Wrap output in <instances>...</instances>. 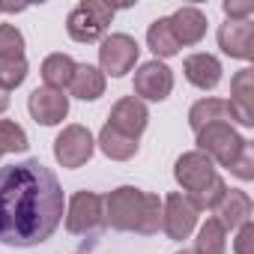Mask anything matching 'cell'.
Masks as SVG:
<instances>
[{"label": "cell", "instance_id": "11", "mask_svg": "<svg viewBox=\"0 0 254 254\" xmlns=\"http://www.w3.org/2000/svg\"><path fill=\"white\" fill-rule=\"evenodd\" d=\"M27 111L39 126H57L66 120L69 114V96L63 90H51V87H36L27 96Z\"/></svg>", "mask_w": 254, "mask_h": 254}, {"label": "cell", "instance_id": "32", "mask_svg": "<svg viewBox=\"0 0 254 254\" xmlns=\"http://www.w3.org/2000/svg\"><path fill=\"white\" fill-rule=\"evenodd\" d=\"M0 12H3V3H0Z\"/></svg>", "mask_w": 254, "mask_h": 254}, {"label": "cell", "instance_id": "28", "mask_svg": "<svg viewBox=\"0 0 254 254\" xmlns=\"http://www.w3.org/2000/svg\"><path fill=\"white\" fill-rule=\"evenodd\" d=\"M224 15L227 21H248L254 15V3H248V0H224Z\"/></svg>", "mask_w": 254, "mask_h": 254}, {"label": "cell", "instance_id": "17", "mask_svg": "<svg viewBox=\"0 0 254 254\" xmlns=\"http://www.w3.org/2000/svg\"><path fill=\"white\" fill-rule=\"evenodd\" d=\"M168 21H171V30L177 36L180 48L183 45H197L206 36V15L197 6H180Z\"/></svg>", "mask_w": 254, "mask_h": 254}, {"label": "cell", "instance_id": "24", "mask_svg": "<svg viewBox=\"0 0 254 254\" xmlns=\"http://www.w3.org/2000/svg\"><path fill=\"white\" fill-rule=\"evenodd\" d=\"M30 147L27 132L15 120H0V156L3 153H24Z\"/></svg>", "mask_w": 254, "mask_h": 254}, {"label": "cell", "instance_id": "21", "mask_svg": "<svg viewBox=\"0 0 254 254\" xmlns=\"http://www.w3.org/2000/svg\"><path fill=\"white\" fill-rule=\"evenodd\" d=\"M75 66H78V63H75L69 54H48V57L42 60L39 75H42L45 87H51V90H66L69 81H72V75H75Z\"/></svg>", "mask_w": 254, "mask_h": 254}, {"label": "cell", "instance_id": "3", "mask_svg": "<svg viewBox=\"0 0 254 254\" xmlns=\"http://www.w3.org/2000/svg\"><path fill=\"white\" fill-rule=\"evenodd\" d=\"M174 180L180 183V189L186 191V197L197 206V212L212 209V206L221 200V194L227 191V183L218 177L215 165H212L203 153H197V150L183 153V156L177 159V165H174Z\"/></svg>", "mask_w": 254, "mask_h": 254}, {"label": "cell", "instance_id": "15", "mask_svg": "<svg viewBox=\"0 0 254 254\" xmlns=\"http://www.w3.org/2000/svg\"><path fill=\"white\" fill-rule=\"evenodd\" d=\"M212 218L224 227V230H236V227H242L245 221H251V212H254V203H251V197L242 191V189H227L224 194H221V200L212 206Z\"/></svg>", "mask_w": 254, "mask_h": 254}, {"label": "cell", "instance_id": "13", "mask_svg": "<svg viewBox=\"0 0 254 254\" xmlns=\"http://www.w3.org/2000/svg\"><path fill=\"white\" fill-rule=\"evenodd\" d=\"M230 114L239 126L251 129L254 126V69H239L230 78Z\"/></svg>", "mask_w": 254, "mask_h": 254}, {"label": "cell", "instance_id": "4", "mask_svg": "<svg viewBox=\"0 0 254 254\" xmlns=\"http://www.w3.org/2000/svg\"><path fill=\"white\" fill-rule=\"evenodd\" d=\"M114 21V6L102 3V0H84L78 3L69 18H66V33L75 42H99L108 30V24Z\"/></svg>", "mask_w": 254, "mask_h": 254}, {"label": "cell", "instance_id": "8", "mask_svg": "<svg viewBox=\"0 0 254 254\" xmlns=\"http://www.w3.org/2000/svg\"><path fill=\"white\" fill-rule=\"evenodd\" d=\"M93 153H96V141H93L87 126H78V123L66 126V129L57 135V141H54V159L63 168H69V171L84 168L93 159Z\"/></svg>", "mask_w": 254, "mask_h": 254}, {"label": "cell", "instance_id": "2", "mask_svg": "<svg viewBox=\"0 0 254 254\" xmlns=\"http://www.w3.org/2000/svg\"><path fill=\"white\" fill-rule=\"evenodd\" d=\"M102 200H105V224L114 230L141 236H153L162 230V200L153 191L120 186Z\"/></svg>", "mask_w": 254, "mask_h": 254}, {"label": "cell", "instance_id": "26", "mask_svg": "<svg viewBox=\"0 0 254 254\" xmlns=\"http://www.w3.org/2000/svg\"><path fill=\"white\" fill-rule=\"evenodd\" d=\"M24 78H27V60L24 57H18V60H3L0 57V87H3L6 93L21 87Z\"/></svg>", "mask_w": 254, "mask_h": 254}, {"label": "cell", "instance_id": "23", "mask_svg": "<svg viewBox=\"0 0 254 254\" xmlns=\"http://www.w3.org/2000/svg\"><path fill=\"white\" fill-rule=\"evenodd\" d=\"M224 251H227V230L215 218H206L203 227L197 230L194 254H224Z\"/></svg>", "mask_w": 254, "mask_h": 254}, {"label": "cell", "instance_id": "25", "mask_svg": "<svg viewBox=\"0 0 254 254\" xmlns=\"http://www.w3.org/2000/svg\"><path fill=\"white\" fill-rule=\"evenodd\" d=\"M0 57L3 60L24 57V36L15 24H0Z\"/></svg>", "mask_w": 254, "mask_h": 254}, {"label": "cell", "instance_id": "19", "mask_svg": "<svg viewBox=\"0 0 254 254\" xmlns=\"http://www.w3.org/2000/svg\"><path fill=\"white\" fill-rule=\"evenodd\" d=\"M69 90L75 99L81 102H96L99 96H105V75L99 72V66H90V63H78L75 66V75L69 81Z\"/></svg>", "mask_w": 254, "mask_h": 254}, {"label": "cell", "instance_id": "6", "mask_svg": "<svg viewBox=\"0 0 254 254\" xmlns=\"http://www.w3.org/2000/svg\"><path fill=\"white\" fill-rule=\"evenodd\" d=\"M66 230L72 236H90L105 227V200L96 191H75L66 206Z\"/></svg>", "mask_w": 254, "mask_h": 254}, {"label": "cell", "instance_id": "12", "mask_svg": "<svg viewBox=\"0 0 254 254\" xmlns=\"http://www.w3.org/2000/svg\"><path fill=\"white\" fill-rule=\"evenodd\" d=\"M147 123H150V111L138 96H123L108 114V126H114L117 132L129 135V138H141Z\"/></svg>", "mask_w": 254, "mask_h": 254}, {"label": "cell", "instance_id": "5", "mask_svg": "<svg viewBox=\"0 0 254 254\" xmlns=\"http://www.w3.org/2000/svg\"><path fill=\"white\" fill-rule=\"evenodd\" d=\"M242 147H245V138L230 123H212V126L197 132V153H203L212 165L230 168Z\"/></svg>", "mask_w": 254, "mask_h": 254}, {"label": "cell", "instance_id": "1", "mask_svg": "<svg viewBox=\"0 0 254 254\" xmlns=\"http://www.w3.org/2000/svg\"><path fill=\"white\" fill-rule=\"evenodd\" d=\"M63 186L39 159L0 165V242L33 248L54 236L63 221Z\"/></svg>", "mask_w": 254, "mask_h": 254}, {"label": "cell", "instance_id": "18", "mask_svg": "<svg viewBox=\"0 0 254 254\" xmlns=\"http://www.w3.org/2000/svg\"><path fill=\"white\" fill-rule=\"evenodd\" d=\"M230 120H233V114H230L227 99L206 96V99H200V102H194L189 108V126H191L194 135L200 129H206V126H212V123H230Z\"/></svg>", "mask_w": 254, "mask_h": 254}, {"label": "cell", "instance_id": "20", "mask_svg": "<svg viewBox=\"0 0 254 254\" xmlns=\"http://www.w3.org/2000/svg\"><path fill=\"white\" fill-rule=\"evenodd\" d=\"M99 150L108 156V159H114V162H129V159H135L138 156V138H129V135H123V132H117L114 126H102V132H99Z\"/></svg>", "mask_w": 254, "mask_h": 254}, {"label": "cell", "instance_id": "31", "mask_svg": "<svg viewBox=\"0 0 254 254\" xmlns=\"http://www.w3.org/2000/svg\"><path fill=\"white\" fill-rule=\"evenodd\" d=\"M177 254H194V251H186V248H183V251H177Z\"/></svg>", "mask_w": 254, "mask_h": 254}, {"label": "cell", "instance_id": "30", "mask_svg": "<svg viewBox=\"0 0 254 254\" xmlns=\"http://www.w3.org/2000/svg\"><path fill=\"white\" fill-rule=\"evenodd\" d=\"M6 108H9V93H6L3 87H0V114H3Z\"/></svg>", "mask_w": 254, "mask_h": 254}, {"label": "cell", "instance_id": "14", "mask_svg": "<svg viewBox=\"0 0 254 254\" xmlns=\"http://www.w3.org/2000/svg\"><path fill=\"white\" fill-rule=\"evenodd\" d=\"M218 48L233 60L254 57V24L248 21H224L218 27Z\"/></svg>", "mask_w": 254, "mask_h": 254}, {"label": "cell", "instance_id": "7", "mask_svg": "<svg viewBox=\"0 0 254 254\" xmlns=\"http://www.w3.org/2000/svg\"><path fill=\"white\" fill-rule=\"evenodd\" d=\"M141 57V45L129 33H111L99 45V72L111 78H123L135 69Z\"/></svg>", "mask_w": 254, "mask_h": 254}, {"label": "cell", "instance_id": "22", "mask_svg": "<svg viewBox=\"0 0 254 254\" xmlns=\"http://www.w3.org/2000/svg\"><path fill=\"white\" fill-rule=\"evenodd\" d=\"M147 45L156 54V60H168V57H177L180 54V42H177L168 18H156L147 27Z\"/></svg>", "mask_w": 254, "mask_h": 254}, {"label": "cell", "instance_id": "10", "mask_svg": "<svg viewBox=\"0 0 254 254\" xmlns=\"http://www.w3.org/2000/svg\"><path fill=\"white\" fill-rule=\"evenodd\" d=\"M174 90V72L171 66H165L162 60H150L141 63L135 72V96L144 102H165Z\"/></svg>", "mask_w": 254, "mask_h": 254}, {"label": "cell", "instance_id": "27", "mask_svg": "<svg viewBox=\"0 0 254 254\" xmlns=\"http://www.w3.org/2000/svg\"><path fill=\"white\" fill-rule=\"evenodd\" d=\"M230 174H233L236 180H242V183L254 180V147H251V141H245V147H242V150H239V156L233 159Z\"/></svg>", "mask_w": 254, "mask_h": 254}, {"label": "cell", "instance_id": "16", "mask_svg": "<svg viewBox=\"0 0 254 254\" xmlns=\"http://www.w3.org/2000/svg\"><path fill=\"white\" fill-rule=\"evenodd\" d=\"M183 72H186V81L197 90H215L218 81H221V63L218 57L212 54H189L183 60Z\"/></svg>", "mask_w": 254, "mask_h": 254}, {"label": "cell", "instance_id": "29", "mask_svg": "<svg viewBox=\"0 0 254 254\" xmlns=\"http://www.w3.org/2000/svg\"><path fill=\"white\" fill-rule=\"evenodd\" d=\"M236 230H239V233H236V242H233L236 254H251V245H254V224L245 221V224L236 227Z\"/></svg>", "mask_w": 254, "mask_h": 254}, {"label": "cell", "instance_id": "9", "mask_svg": "<svg viewBox=\"0 0 254 254\" xmlns=\"http://www.w3.org/2000/svg\"><path fill=\"white\" fill-rule=\"evenodd\" d=\"M197 215H200L197 206L183 191H171L162 200V230L177 242L191 236V230L197 227Z\"/></svg>", "mask_w": 254, "mask_h": 254}]
</instances>
